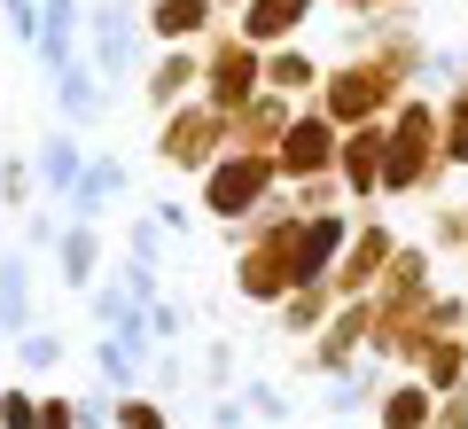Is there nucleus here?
I'll list each match as a JSON object with an SVG mask.
<instances>
[{"label":"nucleus","mask_w":468,"mask_h":429,"mask_svg":"<svg viewBox=\"0 0 468 429\" xmlns=\"http://www.w3.org/2000/svg\"><path fill=\"white\" fill-rule=\"evenodd\" d=\"M437 172H445V149H437V102L406 94V110H390V125H383V188L390 196H421V188H437Z\"/></svg>","instance_id":"f257e3e1"},{"label":"nucleus","mask_w":468,"mask_h":429,"mask_svg":"<svg viewBox=\"0 0 468 429\" xmlns=\"http://www.w3.org/2000/svg\"><path fill=\"white\" fill-rule=\"evenodd\" d=\"M258 94H266V48H250L242 32H218V48L203 55V102H211L218 117H234Z\"/></svg>","instance_id":"f03ea898"},{"label":"nucleus","mask_w":468,"mask_h":429,"mask_svg":"<svg viewBox=\"0 0 468 429\" xmlns=\"http://www.w3.org/2000/svg\"><path fill=\"white\" fill-rule=\"evenodd\" d=\"M273 180H282V172H273V156H242V149H227L218 156L211 172H203V203H211V219H250L258 203L273 196Z\"/></svg>","instance_id":"7ed1b4c3"},{"label":"nucleus","mask_w":468,"mask_h":429,"mask_svg":"<svg viewBox=\"0 0 468 429\" xmlns=\"http://www.w3.org/2000/svg\"><path fill=\"white\" fill-rule=\"evenodd\" d=\"M156 149H165V165H180V172H211L218 149H227V117H218L211 102H180V110H165Z\"/></svg>","instance_id":"20e7f679"},{"label":"nucleus","mask_w":468,"mask_h":429,"mask_svg":"<svg viewBox=\"0 0 468 429\" xmlns=\"http://www.w3.org/2000/svg\"><path fill=\"white\" fill-rule=\"evenodd\" d=\"M335 149H344V133L320 110H297L289 133H282V149H273V172L282 180H320V172H335Z\"/></svg>","instance_id":"39448f33"},{"label":"nucleus","mask_w":468,"mask_h":429,"mask_svg":"<svg viewBox=\"0 0 468 429\" xmlns=\"http://www.w3.org/2000/svg\"><path fill=\"white\" fill-rule=\"evenodd\" d=\"M390 250H399V234L390 227H351V242H344V258H335V273H328V289L335 297H375V281H383V265H390Z\"/></svg>","instance_id":"423d86ee"},{"label":"nucleus","mask_w":468,"mask_h":429,"mask_svg":"<svg viewBox=\"0 0 468 429\" xmlns=\"http://www.w3.org/2000/svg\"><path fill=\"white\" fill-rule=\"evenodd\" d=\"M86 32H94V70L101 79H125V70L141 63V32H149V24H141L125 0H94Z\"/></svg>","instance_id":"0eeeda50"},{"label":"nucleus","mask_w":468,"mask_h":429,"mask_svg":"<svg viewBox=\"0 0 468 429\" xmlns=\"http://www.w3.org/2000/svg\"><path fill=\"white\" fill-rule=\"evenodd\" d=\"M335 180H344V196H383V125H351L344 133Z\"/></svg>","instance_id":"6e6552de"},{"label":"nucleus","mask_w":468,"mask_h":429,"mask_svg":"<svg viewBox=\"0 0 468 429\" xmlns=\"http://www.w3.org/2000/svg\"><path fill=\"white\" fill-rule=\"evenodd\" d=\"M304 16H313V0H242V39L250 48H282Z\"/></svg>","instance_id":"1a4fd4ad"},{"label":"nucleus","mask_w":468,"mask_h":429,"mask_svg":"<svg viewBox=\"0 0 468 429\" xmlns=\"http://www.w3.org/2000/svg\"><path fill=\"white\" fill-rule=\"evenodd\" d=\"M196 86H203V55L196 48H165V63L149 70V110H180Z\"/></svg>","instance_id":"9d476101"},{"label":"nucleus","mask_w":468,"mask_h":429,"mask_svg":"<svg viewBox=\"0 0 468 429\" xmlns=\"http://www.w3.org/2000/svg\"><path fill=\"white\" fill-rule=\"evenodd\" d=\"M211 24H218L211 0H156V8H149V32L165 39V48H196Z\"/></svg>","instance_id":"9b49d317"},{"label":"nucleus","mask_w":468,"mask_h":429,"mask_svg":"<svg viewBox=\"0 0 468 429\" xmlns=\"http://www.w3.org/2000/svg\"><path fill=\"white\" fill-rule=\"evenodd\" d=\"M32 328V258L8 250L0 258V336H24Z\"/></svg>","instance_id":"f8f14e48"},{"label":"nucleus","mask_w":468,"mask_h":429,"mask_svg":"<svg viewBox=\"0 0 468 429\" xmlns=\"http://www.w3.org/2000/svg\"><path fill=\"white\" fill-rule=\"evenodd\" d=\"M141 359H149V320H133V328H110V336L94 344V367H101L110 382H133Z\"/></svg>","instance_id":"ddd939ff"},{"label":"nucleus","mask_w":468,"mask_h":429,"mask_svg":"<svg viewBox=\"0 0 468 429\" xmlns=\"http://www.w3.org/2000/svg\"><path fill=\"white\" fill-rule=\"evenodd\" d=\"M55 86H63V117H70V125H86V117H101V102H110V94H101V70L86 63V55H79L70 70H55Z\"/></svg>","instance_id":"4468645a"},{"label":"nucleus","mask_w":468,"mask_h":429,"mask_svg":"<svg viewBox=\"0 0 468 429\" xmlns=\"http://www.w3.org/2000/svg\"><path fill=\"white\" fill-rule=\"evenodd\" d=\"M430 413H437V391H430V382L406 375L399 391H383V429H430Z\"/></svg>","instance_id":"2eb2a0df"},{"label":"nucleus","mask_w":468,"mask_h":429,"mask_svg":"<svg viewBox=\"0 0 468 429\" xmlns=\"http://www.w3.org/2000/svg\"><path fill=\"white\" fill-rule=\"evenodd\" d=\"M79 141H70V133H48V141H39V188H48V196H70V188H79Z\"/></svg>","instance_id":"dca6fc26"},{"label":"nucleus","mask_w":468,"mask_h":429,"mask_svg":"<svg viewBox=\"0 0 468 429\" xmlns=\"http://www.w3.org/2000/svg\"><path fill=\"white\" fill-rule=\"evenodd\" d=\"M55 258H63V281H70V289H94V265H101L94 227H79V219H70V227H63V242H55Z\"/></svg>","instance_id":"f3484780"},{"label":"nucleus","mask_w":468,"mask_h":429,"mask_svg":"<svg viewBox=\"0 0 468 429\" xmlns=\"http://www.w3.org/2000/svg\"><path fill=\"white\" fill-rule=\"evenodd\" d=\"M320 86V63L304 48H266V94H304Z\"/></svg>","instance_id":"a211bd4d"},{"label":"nucleus","mask_w":468,"mask_h":429,"mask_svg":"<svg viewBox=\"0 0 468 429\" xmlns=\"http://www.w3.org/2000/svg\"><path fill=\"white\" fill-rule=\"evenodd\" d=\"M437 149H445V165H468V86H452L437 110Z\"/></svg>","instance_id":"6ab92c4d"},{"label":"nucleus","mask_w":468,"mask_h":429,"mask_svg":"<svg viewBox=\"0 0 468 429\" xmlns=\"http://www.w3.org/2000/svg\"><path fill=\"white\" fill-rule=\"evenodd\" d=\"M375 382H383V367H344V375L328 382V413H359L375 398Z\"/></svg>","instance_id":"aec40b11"},{"label":"nucleus","mask_w":468,"mask_h":429,"mask_svg":"<svg viewBox=\"0 0 468 429\" xmlns=\"http://www.w3.org/2000/svg\"><path fill=\"white\" fill-rule=\"evenodd\" d=\"M16 359L32 367V375H48V367L63 359V336H55V328H24V336H16Z\"/></svg>","instance_id":"412c9836"},{"label":"nucleus","mask_w":468,"mask_h":429,"mask_svg":"<svg viewBox=\"0 0 468 429\" xmlns=\"http://www.w3.org/2000/svg\"><path fill=\"white\" fill-rule=\"evenodd\" d=\"M0 8H8V32H16L24 48H32V39L48 32V8H39V0H0Z\"/></svg>","instance_id":"4be33fe9"},{"label":"nucleus","mask_w":468,"mask_h":429,"mask_svg":"<svg viewBox=\"0 0 468 429\" xmlns=\"http://www.w3.org/2000/svg\"><path fill=\"white\" fill-rule=\"evenodd\" d=\"M0 429H39V398L32 391H0Z\"/></svg>","instance_id":"5701e85b"},{"label":"nucleus","mask_w":468,"mask_h":429,"mask_svg":"<svg viewBox=\"0 0 468 429\" xmlns=\"http://www.w3.org/2000/svg\"><path fill=\"white\" fill-rule=\"evenodd\" d=\"M117 429H172L165 406H149V398H117Z\"/></svg>","instance_id":"b1692460"},{"label":"nucleus","mask_w":468,"mask_h":429,"mask_svg":"<svg viewBox=\"0 0 468 429\" xmlns=\"http://www.w3.org/2000/svg\"><path fill=\"white\" fill-rule=\"evenodd\" d=\"M242 406H250L258 422H282V413H289V398L273 391V382H250V391H242Z\"/></svg>","instance_id":"393cba45"},{"label":"nucleus","mask_w":468,"mask_h":429,"mask_svg":"<svg viewBox=\"0 0 468 429\" xmlns=\"http://www.w3.org/2000/svg\"><path fill=\"white\" fill-rule=\"evenodd\" d=\"M149 336H156V344H172V336H180V305L156 297V305H149Z\"/></svg>","instance_id":"a878e982"},{"label":"nucleus","mask_w":468,"mask_h":429,"mask_svg":"<svg viewBox=\"0 0 468 429\" xmlns=\"http://www.w3.org/2000/svg\"><path fill=\"white\" fill-rule=\"evenodd\" d=\"M24 227H32V250H55V242H63V227H55V211H32Z\"/></svg>","instance_id":"bb28decb"},{"label":"nucleus","mask_w":468,"mask_h":429,"mask_svg":"<svg viewBox=\"0 0 468 429\" xmlns=\"http://www.w3.org/2000/svg\"><path fill=\"white\" fill-rule=\"evenodd\" d=\"M242 413H250V406H234V398H211V429H242Z\"/></svg>","instance_id":"cd10ccee"},{"label":"nucleus","mask_w":468,"mask_h":429,"mask_svg":"<svg viewBox=\"0 0 468 429\" xmlns=\"http://www.w3.org/2000/svg\"><path fill=\"white\" fill-rule=\"evenodd\" d=\"M351 16H383V8H399V0H344Z\"/></svg>","instance_id":"c85d7f7f"},{"label":"nucleus","mask_w":468,"mask_h":429,"mask_svg":"<svg viewBox=\"0 0 468 429\" xmlns=\"http://www.w3.org/2000/svg\"><path fill=\"white\" fill-rule=\"evenodd\" d=\"M211 8H242V0H211Z\"/></svg>","instance_id":"c756f323"}]
</instances>
